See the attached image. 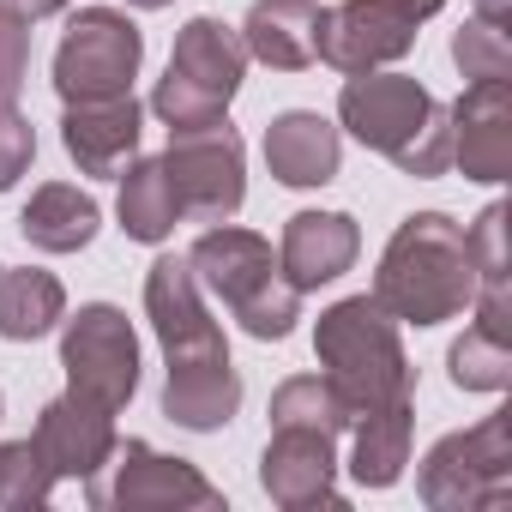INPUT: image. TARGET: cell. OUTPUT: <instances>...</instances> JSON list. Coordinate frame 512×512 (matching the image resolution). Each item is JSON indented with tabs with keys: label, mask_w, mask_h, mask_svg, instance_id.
I'll list each match as a JSON object with an SVG mask.
<instances>
[{
	"label": "cell",
	"mask_w": 512,
	"mask_h": 512,
	"mask_svg": "<svg viewBox=\"0 0 512 512\" xmlns=\"http://www.w3.org/2000/svg\"><path fill=\"white\" fill-rule=\"evenodd\" d=\"M145 314L163 344L169 380H163V416L187 434H217L241 410V374L229 362V344L217 320L205 314L199 278L181 253H163L145 272Z\"/></svg>",
	"instance_id": "obj_1"
},
{
	"label": "cell",
	"mask_w": 512,
	"mask_h": 512,
	"mask_svg": "<svg viewBox=\"0 0 512 512\" xmlns=\"http://www.w3.org/2000/svg\"><path fill=\"white\" fill-rule=\"evenodd\" d=\"M374 302L404 320V326H446L476 302V266L464 223L446 211H416L392 229L380 272H374Z\"/></svg>",
	"instance_id": "obj_2"
},
{
	"label": "cell",
	"mask_w": 512,
	"mask_h": 512,
	"mask_svg": "<svg viewBox=\"0 0 512 512\" xmlns=\"http://www.w3.org/2000/svg\"><path fill=\"white\" fill-rule=\"evenodd\" d=\"M338 121L350 127V139L392 157L416 181H434L452 169V115L410 73H380V67L350 73L338 91Z\"/></svg>",
	"instance_id": "obj_3"
},
{
	"label": "cell",
	"mask_w": 512,
	"mask_h": 512,
	"mask_svg": "<svg viewBox=\"0 0 512 512\" xmlns=\"http://www.w3.org/2000/svg\"><path fill=\"white\" fill-rule=\"evenodd\" d=\"M314 356L344 404L350 422L386 410V404H410V356L398 344V320L374 302V296H344L320 314V332H314Z\"/></svg>",
	"instance_id": "obj_4"
},
{
	"label": "cell",
	"mask_w": 512,
	"mask_h": 512,
	"mask_svg": "<svg viewBox=\"0 0 512 512\" xmlns=\"http://www.w3.org/2000/svg\"><path fill=\"white\" fill-rule=\"evenodd\" d=\"M187 266L199 278V290H211L247 338H260V344H284L302 320V290L284 278L278 266V253L266 235H253V229H235V223H217L193 241L187 253Z\"/></svg>",
	"instance_id": "obj_5"
},
{
	"label": "cell",
	"mask_w": 512,
	"mask_h": 512,
	"mask_svg": "<svg viewBox=\"0 0 512 512\" xmlns=\"http://www.w3.org/2000/svg\"><path fill=\"white\" fill-rule=\"evenodd\" d=\"M247 79V43L235 25L223 19H187L181 37H175V55L151 91V109L169 133H187V127H211V121H229V103Z\"/></svg>",
	"instance_id": "obj_6"
},
{
	"label": "cell",
	"mask_w": 512,
	"mask_h": 512,
	"mask_svg": "<svg viewBox=\"0 0 512 512\" xmlns=\"http://www.w3.org/2000/svg\"><path fill=\"white\" fill-rule=\"evenodd\" d=\"M416 494L434 512H494L512 500V410L482 416L476 428H458L434 440L422 458Z\"/></svg>",
	"instance_id": "obj_7"
},
{
	"label": "cell",
	"mask_w": 512,
	"mask_h": 512,
	"mask_svg": "<svg viewBox=\"0 0 512 512\" xmlns=\"http://www.w3.org/2000/svg\"><path fill=\"white\" fill-rule=\"evenodd\" d=\"M145 61V31L115 7H79L61 49H55V91L61 103H97L133 91Z\"/></svg>",
	"instance_id": "obj_8"
},
{
	"label": "cell",
	"mask_w": 512,
	"mask_h": 512,
	"mask_svg": "<svg viewBox=\"0 0 512 512\" xmlns=\"http://www.w3.org/2000/svg\"><path fill=\"white\" fill-rule=\"evenodd\" d=\"M163 169H169V187L181 199V217L229 223L247 199V151H241V133L229 121L169 133Z\"/></svg>",
	"instance_id": "obj_9"
},
{
	"label": "cell",
	"mask_w": 512,
	"mask_h": 512,
	"mask_svg": "<svg viewBox=\"0 0 512 512\" xmlns=\"http://www.w3.org/2000/svg\"><path fill=\"white\" fill-rule=\"evenodd\" d=\"M61 368H67V392L103 404V410H127V398L139 392V338L133 320L109 302H91L67 320L61 332Z\"/></svg>",
	"instance_id": "obj_10"
},
{
	"label": "cell",
	"mask_w": 512,
	"mask_h": 512,
	"mask_svg": "<svg viewBox=\"0 0 512 512\" xmlns=\"http://www.w3.org/2000/svg\"><path fill=\"white\" fill-rule=\"evenodd\" d=\"M260 488L284 512H344L338 494V428L308 422V416H272V440L260 458Z\"/></svg>",
	"instance_id": "obj_11"
},
{
	"label": "cell",
	"mask_w": 512,
	"mask_h": 512,
	"mask_svg": "<svg viewBox=\"0 0 512 512\" xmlns=\"http://www.w3.org/2000/svg\"><path fill=\"white\" fill-rule=\"evenodd\" d=\"M115 482H85V494H91V506H115V512H181V506H193V512H223V494L187 464V458H169V452H157V446H145V440H115Z\"/></svg>",
	"instance_id": "obj_12"
},
{
	"label": "cell",
	"mask_w": 512,
	"mask_h": 512,
	"mask_svg": "<svg viewBox=\"0 0 512 512\" xmlns=\"http://www.w3.org/2000/svg\"><path fill=\"white\" fill-rule=\"evenodd\" d=\"M422 37V19L410 0H344L320 19V61L338 73H374L398 55H410Z\"/></svg>",
	"instance_id": "obj_13"
},
{
	"label": "cell",
	"mask_w": 512,
	"mask_h": 512,
	"mask_svg": "<svg viewBox=\"0 0 512 512\" xmlns=\"http://www.w3.org/2000/svg\"><path fill=\"white\" fill-rule=\"evenodd\" d=\"M452 115V163L464 181H506L512 169V91L506 79H476L446 109Z\"/></svg>",
	"instance_id": "obj_14"
},
{
	"label": "cell",
	"mask_w": 512,
	"mask_h": 512,
	"mask_svg": "<svg viewBox=\"0 0 512 512\" xmlns=\"http://www.w3.org/2000/svg\"><path fill=\"white\" fill-rule=\"evenodd\" d=\"M31 440L43 446V458L55 464V476L91 482V476L115 458V440H121V434H115V410H103V404H91V398H79V392H61V398L43 404Z\"/></svg>",
	"instance_id": "obj_15"
},
{
	"label": "cell",
	"mask_w": 512,
	"mask_h": 512,
	"mask_svg": "<svg viewBox=\"0 0 512 512\" xmlns=\"http://www.w3.org/2000/svg\"><path fill=\"white\" fill-rule=\"evenodd\" d=\"M362 253V229L350 211H296L284 223V247H278V266L296 290H320L338 284Z\"/></svg>",
	"instance_id": "obj_16"
},
{
	"label": "cell",
	"mask_w": 512,
	"mask_h": 512,
	"mask_svg": "<svg viewBox=\"0 0 512 512\" xmlns=\"http://www.w3.org/2000/svg\"><path fill=\"white\" fill-rule=\"evenodd\" d=\"M139 121H145V109L133 91L97 97V103H67L61 145L79 163V175H121L127 157L139 151Z\"/></svg>",
	"instance_id": "obj_17"
},
{
	"label": "cell",
	"mask_w": 512,
	"mask_h": 512,
	"mask_svg": "<svg viewBox=\"0 0 512 512\" xmlns=\"http://www.w3.org/2000/svg\"><path fill=\"white\" fill-rule=\"evenodd\" d=\"M320 19L326 7L320 0H253L241 43L247 61H266L272 73H302L320 61Z\"/></svg>",
	"instance_id": "obj_18"
},
{
	"label": "cell",
	"mask_w": 512,
	"mask_h": 512,
	"mask_svg": "<svg viewBox=\"0 0 512 512\" xmlns=\"http://www.w3.org/2000/svg\"><path fill=\"white\" fill-rule=\"evenodd\" d=\"M338 163H344V139L326 115L290 109L266 127V169L284 187H326V181H338Z\"/></svg>",
	"instance_id": "obj_19"
},
{
	"label": "cell",
	"mask_w": 512,
	"mask_h": 512,
	"mask_svg": "<svg viewBox=\"0 0 512 512\" xmlns=\"http://www.w3.org/2000/svg\"><path fill=\"white\" fill-rule=\"evenodd\" d=\"M97 223H103L97 199H91L85 187H73V181H49V187H37L31 205L19 211L25 241L43 247V253H79V247H91V241H97Z\"/></svg>",
	"instance_id": "obj_20"
},
{
	"label": "cell",
	"mask_w": 512,
	"mask_h": 512,
	"mask_svg": "<svg viewBox=\"0 0 512 512\" xmlns=\"http://www.w3.org/2000/svg\"><path fill=\"white\" fill-rule=\"evenodd\" d=\"M67 290L43 266H0V338L7 344H37L61 326Z\"/></svg>",
	"instance_id": "obj_21"
},
{
	"label": "cell",
	"mask_w": 512,
	"mask_h": 512,
	"mask_svg": "<svg viewBox=\"0 0 512 512\" xmlns=\"http://www.w3.org/2000/svg\"><path fill=\"white\" fill-rule=\"evenodd\" d=\"M115 211H121L127 241L157 247V241H169V235H175V223H181V199H175V187H169L163 157H127L121 205H115Z\"/></svg>",
	"instance_id": "obj_22"
},
{
	"label": "cell",
	"mask_w": 512,
	"mask_h": 512,
	"mask_svg": "<svg viewBox=\"0 0 512 512\" xmlns=\"http://www.w3.org/2000/svg\"><path fill=\"white\" fill-rule=\"evenodd\" d=\"M356 428V452H350V476L362 488H392L410 464V428H416V404H386Z\"/></svg>",
	"instance_id": "obj_23"
},
{
	"label": "cell",
	"mask_w": 512,
	"mask_h": 512,
	"mask_svg": "<svg viewBox=\"0 0 512 512\" xmlns=\"http://www.w3.org/2000/svg\"><path fill=\"white\" fill-rule=\"evenodd\" d=\"M446 374L458 392H506L512 386V338L470 326L452 350H446Z\"/></svg>",
	"instance_id": "obj_24"
},
{
	"label": "cell",
	"mask_w": 512,
	"mask_h": 512,
	"mask_svg": "<svg viewBox=\"0 0 512 512\" xmlns=\"http://www.w3.org/2000/svg\"><path fill=\"white\" fill-rule=\"evenodd\" d=\"M55 464L43 458V446L25 434V440H7L0 446V506H13V512H25V506H49V494H55Z\"/></svg>",
	"instance_id": "obj_25"
},
{
	"label": "cell",
	"mask_w": 512,
	"mask_h": 512,
	"mask_svg": "<svg viewBox=\"0 0 512 512\" xmlns=\"http://www.w3.org/2000/svg\"><path fill=\"white\" fill-rule=\"evenodd\" d=\"M452 61L470 85L476 79H512V37L488 19H464L458 37H452Z\"/></svg>",
	"instance_id": "obj_26"
},
{
	"label": "cell",
	"mask_w": 512,
	"mask_h": 512,
	"mask_svg": "<svg viewBox=\"0 0 512 512\" xmlns=\"http://www.w3.org/2000/svg\"><path fill=\"white\" fill-rule=\"evenodd\" d=\"M25 73H31V25L0 7V103H19Z\"/></svg>",
	"instance_id": "obj_27"
},
{
	"label": "cell",
	"mask_w": 512,
	"mask_h": 512,
	"mask_svg": "<svg viewBox=\"0 0 512 512\" xmlns=\"http://www.w3.org/2000/svg\"><path fill=\"white\" fill-rule=\"evenodd\" d=\"M31 157H37V127L19 115V103H0V193L19 187Z\"/></svg>",
	"instance_id": "obj_28"
},
{
	"label": "cell",
	"mask_w": 512,
	"mask_h": 512,
	"mask_svg": "<svg viewBox=\"0 0 512 512\" xmlns=\"http://www.w3.org/2000/svg\"><path fill=\"white\" fill-rule=\"evenodd\" d=\"M0 7H7V13H19L25 25H37V19H55V13H67L73 0H0Z\"/></svg>",
	"instance_id": "obj_29"
},
{
	"label": "cell",
	"mask_w": 512,
	"mask_h": 512,
	"mask_svg": "<svg viewBox=\"0 0 512 512\" xmlns=\"http://www.w3.org/2000/svg\"><path fill=\"white\" fill-rule=\"evenodd\" d=\"M476 19H488V25L512 31V0H476Z\"/></svg>",
	"instance_id": "obj_30"
},
{
	"label": "cell",
	"mask_w": 512,
	"mask_h": 512,
	"mask_svg": "<svg viewBox=\"0 0 512 512\" xmlns=\"http://www.w3.org/2000/svg\"><path fill=\"white\" fill-rule=\"evenodd\" d=\"M440 7H446V0H410V13H416V19H434Z\"/></svg>",
	"instance_id": "obj_31"
},
{
	"label": "cell",
	"mask_w": 512,
	"mask_h": 512,
	"mask_svg": "<svg viewBox=\"0 0 512 512\" xmlns=\"http://www.w3.org/2000/svg\"><path fill=\"white\" fill-rule=\"evenodd\" d=\"M127 7H139V13H157V7H175V0H127Z\"/></svg>",
	"instance_id": "obj_32"
}]
</instances>
